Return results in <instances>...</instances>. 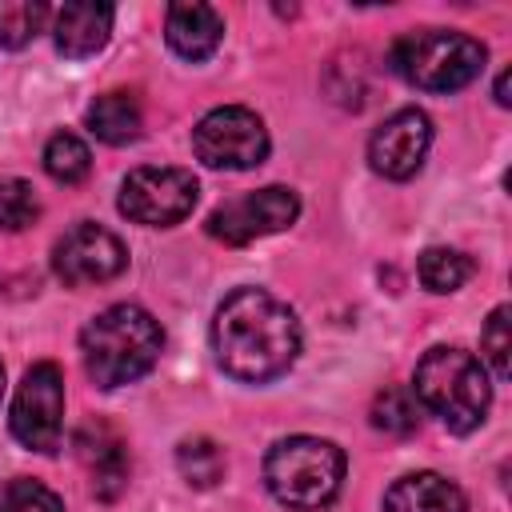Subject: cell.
I'll list each match as a JSON object with an SVG mask.
<instances>
[{
  "label": "cell",
  "mask_w": 512,
  "mask_h": 512,
  "mask_svg": "<svg viewBox=\"0 0 512 512\" xmlns=\"http://www.w3.org/2000/svg\"><path fill=\"white\" fill-rule=\"evenodd\" d=\"M192 152L208 168L248 172L268 160V128L252 108L224 104V108H212L192 128Z\"/></svg>",
  "instance_id": "8992f818"
},
{
  "label": "cell",
  "mask_w": 512,
  "mask_h": 512,
  "mask_svg": "<svg viewBox=\"0 0 512 512\" xmlns=\"http://www.w3.org/2000/svg\"><path fill=\"white\" fill-rule=\"evenodd\" d=\"M76 448H80V460L88 464V476H92V492L100 500H116L128 484V452L120 444V436L104 424H88L80 436H76Z\"/></svg>",
  "instance_id": "5bb4252c"
},
{
  "label": "cell",
  "mask_w": 512,
  "mask_h": 512,
  "mask_svg": "<svg viewBox=\"0 0 512 512\" xmlns=\"http://www.w3.org/2000/svg\"><path fill=\"white\" fill-rule=\"evenodd\" d=\"M12 436L32 452H56L64 440V372L52 360H40L24 372L12 396Z\"/></svg>",
  "instance_id": "52a82bcc"
},
{
  "label": "cell",
  "mask_w": 512,
  "mask_h": 512,
  "mask_svg": "<svg viewBox=\"0 0 512 512\" xmlns=\"http://www.w3.org/2000/svg\"><path fill=\"white\" fill-rule=\"evenodd\" d=\"M508 316H512L508 304L492 308V316H488V324H484V332H480V352H484V360H488V368H492L496 380H508V352H512Z\"/></svg>",
  "instance_id": "cb8c5ba5"
},
{
  "label": "cell",
  "mask_w": 512,
  "mask_h": 512,
  "mask_svg": "<svg viewBox=\"0 0 512 512\" xmlns=\"http://www.w3.org/2000/svg\"><path fill=\"white\" fill-rule=\"evenodd\" d=\"M84 124H88V132H92L96 140H104V144H132V140L140 136L144 116H140L136 96H128V92H104V96H96V100L88 104Z\"/></svg>",
  "instance_id": "2e32d148"
},
{
  "label": "cell",
  "mask_w": 512,
  "mask_h": 512,
  "mask_svg": "<svg viewBox=\"0 0 512 512\" xmlns=\"http://www.w3.org/2000/svg\"><path fill=\"white\" fill-rule=\"evenodd\" d=\"M212 348L220 368L244 384L284 376L300 356L296 312L264 288H236L212 320Z\"/></svg>",
  "instance_id": "6da1fadb"
},
{
  "label": "cell",
  "mask_w": 512,
  "mask_h": 512,
  "mask_svg": "<svg viewBox=\"0 0 512 512\" xmlns=\"http://www.w3.org/2000/svg\"><path fill=\"white\" fill-rule=\"evenodd\" d=\"M344 452L320 436H288L276 440L264 456V484L276 504L292 512H320L336 500L344 484Z\"/></svg>",
  "instance_id": "277c9868"
},
{
  "label": "cell",
  "mask_w": 512,
  "mask_h": 512,
  "mask_svg": "<svg viewBox=\"0 0 512 512\" xmlns=\"http://www.w3.org/2000/svg\"><path fill=\"white\" fill-rule=\"evenodd\" d=\"M0 512H64V500H60L48 484L20 476V480H12V484L4 488Z\"/></svg>",
  "instance_id": "603a6c76"
},
{
  "label": "cell",
  "mask_w": 512,
  "mask_h": 512,
  "mask_svg": "<svg viewBox=\"0 0 512 512\" xmlns=\"http://www.w3.org/2000/svg\"><path fill=\"white\" fill-rule=\"evenodd\" d=\"M168 48L192 64L208 60L224 40V16L212 4H172L164 20Z\"/></svg>",
  "instance_id": "4fadbf2b"
},
{
  "label": "cell",
  "mask_w": 512,
  "mask_h": 512,
  "mask_svg": "<svg viewBox=\"0 0 512 512\" xmlns=\"http://www.w3.org/2000/svg\"><path fill=\"white\" fill-rule=\"evenodd\" d=\"M200 184L188 168H136L120 184V212L148 228H172L196 208Z\"/></svg>",
  "instance_id": "ba28073f"
},
{
  "label": "cell",
  "mask_w": 512,
  "mask_h": 512,
  "mask_svg": "<svg viewBox=\"0 0 512 512\" xmlns=\"http://www.w3.org/2000/svg\"><path fill=\"white\" fill-rule=\"evenodd\" d=\"M112 4H96V0H72L56 12L52 36H56V52L68 60H84L92 52H100L112 36Z\"/></svg>",
  "instance_id": "7c38bea8"
},
{
  "label": "cell",
  "mask_w": 512,
  "mask_h": 512,
  "mask_svg": "<svg viewBox=\"0 0 512 512\" xmlns=\"http://www.w3.org/2000/svg\"><path fill=\"white\" fill-rule=\"evenodd\" d=\"M0 396H4V364H0Z\"/></svg>",
  "instance_id": "484cf974"
},
{
  "label": "cell",
  "mask_w": 512,
  "mask_h": 512,
  "mask_svg": "<svg viewBox=\"0 0 512 512\" xmlns=\"http://www.w3.org/2000/svg\"><path fill=\"white\" fill-rule=\"evenodd\" d=\"M484 44L468 32H452V28H420V32H404L392 52L388 64L400 80H408L412 88L424 92H456L468 88L480 72H484Z\"/></svg>",
  "instance_id": "5b68a950"
},
{
  "label": "cell",
  "mask_w": 512,
  "mask_h": 512,
  "mask_svg": "<svg viewBox=\"0 0 512 512\" xmlns=\"http://www.w3.org/2000/svg\"><path fill=\"white\" fill-rule=\"evenodd\" d=\"M164 348V328L140 304H112L96 312L80 332L84 372L96 388H120L140 380Z\"/></svg>",
  "instance_id": "7a4b0ae2"
},
{
  "label": "cell",
  "mask_w": 512,
  "mask_h": 512,
  "mask_svg": "<svg viewBox=\"0 0 512 512\" xmlns=\"http://www.w3.org/2000/svg\"><path fill=\"white\" fill-rule=\"evenodd\" d=\"M40 216V200H36V188L28 180H0V228L4 232H20L28 228L32 220Z\"/></svg>",
  "instance_id": "7402d4cb"
},
{
  "label": "cell",
  "mask_w": 512,
  "mask_h": 512,
  "mask_svg": "<svg viewBox=\"0 0 512 512\" xmlns=\"http://www.w3.org/2000/svg\"><path fill=\"white\" fill-rule=\"evenodd\" d=\"M296 216H300L296 192L284 188V184H268V188L232 196V200H224L220 208H212V216H208V236H212V240H224V244H232V248H240V244H252V240H260V236L284 232Z\"/></svg>",
  "instance_id": "9c48e42d"
},
{
  "label": "cell",
  "mask_w": 512,
  "mask_h": 512,
  "mask_svg": "<svg viewBox=\"0 0 512 512\" xmlns=\"http://www.w3.org/2000/svg\"><path fill=\"white\" fill-rule=\"evenodd\" d=\"M428 148H432V120L420 108H400L372 132L368 164L388 180H408L420 172Z\"/></svg>",
  "instance_id": "8fae6325"
},
{
  "label": "cell",
  "mask_w": 512,
  "mask_h": 512,
  "mask_svg": "<svg viewBox=\"0 0 512 512\" xmlns=\"http://www.w3.org/2000/svg\"><path fill=\"white\" fill-rule=\"evenodd\" d=\"M384 512H468V500L440 472H408L384 492Z\"/></svg>",
  "instance_id": "9a60e30c"
},
{
  "label": "cell",
  "mask_w": 512,
  "mask_h": 512,
  "mask_svg": "<svg viewBox=\"0 0 512 512\" xmlns=\"http://www.w3.org/2000/svg\"><path fill=\"white\" fill-rule=\"evenodd\" d=\"M508 76H512V72L504 68V72L496 76V88H492V96H496V104H500V108H508V104H512V96H508Z\"/></svg>",
  "instance_id": "d4e9b609"
},
{
  "label": "cell",
  "mask_w": 512,
  "mask_h": 512,
  "mask_svg": "<svg viewBox=\"0 0 512 512\" xmlns=\"http://www.w3.org/2000/svg\"><path fill=\"white\" fill-rule=\"evenodd\" d=\"M44 172L56 180V184H80L88 172H92V152L80 136L72 132H56L48 144H44Z\"/></svg>",
  "instance_id": "ac0fdd59"
},
{
  "label": "cell",
  "mask_w": 512,
  "mask_h": 512,
  "mask_svg": "<svg viewBox=\"0 0 512 512\" xmlns=\"http://www.w3.org/2000/svg\"><path fill=\"white\" fill-rule=\"evenodd\" d=\"M372 428L388 436H412L420 428V404L408 388H384L372 400Z\"/></svg>",
  "instance_id": "d6986e66"
},
{
  "label": "cell",
  "mask_w": 512,
  "mask_h": 512,
  "mask_svg": "<svg viewBox=\"0 0 512 512\" xmlns=\"http://www.w3.org/2000/svg\"><path fill=\"white\" fill-rule=\"evenodd\" d=\"M48 20V4L40 0H0V48H24Z\"/></svg>",
  "instance_id": "ffe728a7"
},
{
  "label": "cell",
  "mask_w": 512,
  "mask_h": 512,
  "mask_svg": "<svg viewBox=\"0 0 512 512\" xmlns=\"http://www.w3.org/2000/svg\"><path fill=\"white\" fill-rule=\"evenodd\" d=\"M176 468L192 488H216L224 480V452L208 436H188L176 448Z\"/></svg>",
  "instance_id": "e0dca14e"
},
{
  "label": "cell",
  "mask_w": 512,
  "mask_h": 512,
  "mask_svg": "<svg viewBox=\"0 0 512 512\" xmlns=\"http://www.w3.org/2000/svg\"><path fill=\"white\" fill-rule=\"evenodd\" d=\"M412 396L428 412L444 420L452 432H472L484 424L488 404H492V384L484 360H476L464 348H428L424 360L416 364L412 376Z\"/></svg>",
  "instance_id": "3957f363"
},
{
  "label": "cell",
  "mask_w": 512,
  "mask_h": 512,
  "mask_svg": "<svg viewBox=\"0 0 512 512\" xmlns=\"http://www.w3.org/2000/svg\"><path fill=\"white\" fill-rule=\"evenodd\" d=\"M472 276V260L456 248H428L420 256V284L428 292H456Z\"/></svg>",
  "instance_id": "44dd1931"
},
{
  "label": "cell",
  "mask_w": 512,
  "mask_h": 512,
  "mask_svg": "<svg viewBox=\"0 0 512 512\" xmlns=\"http://www.w3.org/2000/svg\"><path fill=\"white\" fill-rule=\"evenodd\" d=\"M52 268L68 288L104 284V280H116L128 268V248L120 244L116 232H108L100 224H76L72 232H64L56 240Z\"/></svg>",
  "instance_id": "30bf717a"
}]
</instances>
